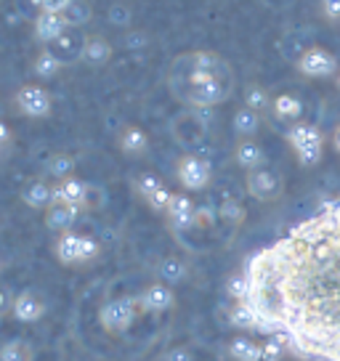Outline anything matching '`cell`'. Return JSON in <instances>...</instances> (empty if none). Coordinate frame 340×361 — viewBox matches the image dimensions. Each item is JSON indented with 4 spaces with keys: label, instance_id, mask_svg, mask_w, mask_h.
I'll return each instance as SVG.
<instances>
[{
    "label": "cell",
    "instance_id": "cell-34",
    "mask_svg": "<svg viewBox=\"0 0 340 361\" xmlns=\"http://www.w3.org/2000/svg\"><path fill=\"white\" fill-rule=\"evenodd\" d=\"M218 224V210L210 204H197V213H194V226L192 228H213Z\"/></svg>",
    "mask_w": 340,
    "mask_h": 361
},
{
    "label": "cell",
    "instance_id": "cell-4",
    "mask_svg": "<svg viewBox=\"0 0 340 361\" xmlns=\"http://www.w3.org/2000/svg\"><path fill=\"white\" fill-rule=\"evenodd\" d=\"M56 258L64 266H78V263H88L99 255V242L88 234H78V231H67L56 239Z\"/></svg>",
    "mask_w": 340,
    "mask_h": 361
},
{
    "label": "cell",
    "instance_id": "cell-16",
    "mask_svg": "<svg viewBox=\"0 0 340 361\" xmlns=\"http://www.w3.org/2000/svg\"><path fill=\"white\" fill-rule=\"evenodd\" d=\"M272 114L277 120H282V123H300V117H303V102L295 96V93H277L272 96Z\"/></svg>",
    "mask_w": 340,
    "mask_h": 361
},
{
    "label": "cell",
    "instance_id": "cell-25",
    "mask_svg": "<svg viewBox=\"0 0 340 361\" xmlns=\"http://www.w3.org/2000/svg\"><path fill=\"white\" fill-rule=\"evenodd\" d=\"M231 125H234V133L239 138H253V135L258 133V128H261V114L248 109V106H239L237 112H234Z\"/></svg>",
    "mask_w": 340,
    "mask_h": 361
},
{
    "label": "cell",
    "instance_id": "cell-23",
    "mask_svg": "<svg viewBox=\"0 0 340 361\" xmlns=\"http://www.w3.org/2000/svg\"><path fill=\"white\" fill-rule=\"evenodd\" d=\"M112 56V43L102 37V35H96V37H88L85 40V51H83V61L85 64H91V67H102L107 64Z\"/></svg>",
    "mask_w": 340,
    "mask_h": 361
},
{
    "label": "cell",
    "instance_id": "cell-43",
    "mask_svg": "<svg viewBox=\"0 0 340 361\" xmlns=\"http://www.w3.org/2000/svg\"><path fill=\"white\" fill-rule=\"evenodd\" d=\"M332 144H335V149L340 152V125L335 128V133H332Z\"/></svg>",
    "mask_w": 340,
    "mask_h": 361
},
{
    "label": "cell",
    "instance_id": "cell-2",
    "mask_svg": "<svg viewBox=\"0 0 340 361\" xmlns=\"http://www.w3.org/2000/svg\"><path fill=\"white\" fill-rule=\"evenodd\" d=\"M168 88L192 109H213L231 96L234 72L226 59L213 51H189L173 59L168 69Z\"/></svg>",
    "mask_w": 340,
    "mask_h": 361
},
{
    "label": "cell",
    "instance_id": "cell-14",
    "mask_svg": "<svg viewBox=\"0 0 340 361\" xmlns=\"http://www.w3.org/2000/svg\"><path fill=\"white\" fill-rule=\"evenodd\" d=\"M11 314H13L16 322H22V324H32V322H37L40 316L46 314V303H43L35 293L24 290V293H19L16 298H13Z\"/></svg>",
    "mask_w": 340,
    "mask_h": 361
},
{
    "label": "cell",
    "instance_id": "cell-9",
    "mask_svg": "<svg viewBox=\"0 0 340 361\" xmlns=\"http://www.w3.org/2000/svg\"><path fill=\"white\" fill-rule=\"evenodd\" d=\"M16 106H19V112L27 114V117H32V120H40V117H48L51 109H54V99H51V93H48L43 85H22V88L16 90Z\"/></svg>",
    "mask_w": 340,
    "mask_h": 361
},
{
    "label": "cell",
    "instance_id": "cell-19",
    "mask_svg": "<svg viewBox=\"0 0 340 361\" xmlns=\"http://www.w3.org/2000/svg\"><path fill=\"white\" fill-rule=\"evenodd\" d=\"M117 147L123 149L128 157H141L149 149V135L138 125H125L117 133Z\"/></svg>",
    "mask_w": 340,
    "mask_h": 361
},
{
    "label": "cell",
    "instance_id": "cell-31",
    "mask_svg": "<svg viewBox=\"0 0 340 361\" xmlns=\"http://www.w3.org/2000/svg\"><path fill=\"white\" fill-rule=\"evenodd\" d=\"M242 218H245V207L237 200H224V202L218 204V221H224L229 226H237L242 224Z\"/></svg>",
    "mask_w": 340,
    "mask_h": 361
},
{
    "label": "cell",
    "instance_id": "cell-39",
    "mask_svg": "<svg viewBox=\"0 0 340 361\" xmlns=\"http://www.w3.org/2000/svg\"><path fill=\"white\" fill-rule=\"evenodd\" d=\"M162 361H194V350L189 345H173L165 350Z\"/></svg>",
    "mask_w": 340,
    "mask_h": 361
},
{
    "label": "cell",
    "instance_id": "cell-45",
    "mask_svg": "<svg viewBox=\"0 0 340 361\" xmlns=\"http://www.w3.org/2000/svg\"><path fill=\"white\" fill-rule=\"evenodd\" d=\"M335 82H338V88H340V69H338V75H335Z\"/></svg>",
    "mask_w": 340,
    "mask_h": 361
},
{
    "label": "cell",
    "instance_id": "cell-20",
    "mask_svg": "<svg viewBox=\"0 0 340 361\" xmlns=\"http://www.w3.org/2000/svg\"><path fill=\"white\" fill-rule=\"evenodd\" d=\"M69 27L64 22V16L61 13H48V11H40L35 16V35L43 40V43H54L59 35L67 32Z\"/></svg>",
    "mask_w": 340,
    "mask_h": 361
},
{
    "label": "cell",
    "instance_id": "cell-29",
    "mask_svg": "<svg viewBox=\"0 0 340 361\" xmlns=\"http://www.w3.org/2000/svg\"><path fill=\"white\" fill-rule=\"evenodd\" d=\"M72 170H75V157L72 154H51V159L46 162V173L54 176L56 180L69 178Z\"/></svg>",
    "mask_w": 340,
    "mask_h": 361
},
{
    "label": "cell",
    "instance_id": "cell-38",
    "mask_svg": "<svg viewBox=\"0 0 340 361\" xmlns=\"http://www.w3.org/2000/svg\"><path fill=\"white\" fill-rule=\"evenodd\" d=\"M245 293H248V284H245V276H242V271H239L237 276L229 279V295H231L237 303H242V300H245Z\"/></svg>",
    "mask_w": 340,
    "mask_h": 361
},
{
    "label": "cell",
    "instance_id": "cell-10",
    "mask_svg": "<svg viewBox=\"0 0 340 361\" xmlns=\"http://www.w3.org/2000/svg\"><path fill=\"white\" fill-rule=\"evenodd\" d=\"M85 40H88V37L80 32V30H72V27H69L67 32L59 35L54 43L46 45V51L56 59L61 67H67V64H75V61H80V59H83Z\"/></svg>",
    "mask_w": 340,
    "mask_h": 361
},
{
    "label": "cell",
    "instance_id": "cell-26",
    "mask_svg": "<svg viewBox=\"0 0 340 361\" xmlns=\"http://www.w3.org/2000/svg\"><path fill=\"white\" fill-rule=\"evenodd\" d=\"M229 356L234 361H258L261 356V343L250 338H234L229 343Z\"/></svg>",
    "mask_w": 340,
    "mask_h": 361
},
{
    "label": "cell",
    "instance_id": "cell-7",
    "mask_svg": "<svg viewBox=\"0 0 340 361\" xmlns=\"http://www.w3.org/2000/svg\"><path fill=\"white\" fill-rule=\"evenodd\" d=\"M170 133H173V138H176L181 147H186V149L200 147L205 141V133H207V125L202 123V109L176 114L173 123H170Z\"/></svg>",
    "mask_w": 340,
    "mask_h": 361
},
{
    "label": "cell",
    "instance_id": "cell-42",
    "mask_svg": "<svg viewBox=\"0 0 340 361\" xmlns=\"http://www.w3.org/2000/svg\"><path fill=\"white\" fill-rule=\"evenodd\" d=\"M11 298H8V293H6V290H3V287H0V319H3V316L8 314V308H11Z\"/></svg>",
    "mask_w": 340,
    "mask_h": 361
},
{
    "label": "cell",
    "instance_id": "cell-35",
    "mask_svg": "<svg viewBox=\"0 0 340 361\" xmlns=\"http://www.w3.org/2000/svg\"><path fill=\"white\" fill-rule=\"evenodd\" d=\"M284 345L277 338H266V343H261V356L258 361H282Z\"/></svg>",
    "mask_w": 340,
    "mask_h": 361
},
{
    "label": "cell",
    "instance_id": "cell-8",
    "mask_svg": "<svg viewBox=\"0 0 340 361\" xmlns=\"http://www.w3.org/2000/svg\"><path fill=\"white\" fill-rule=\"evenodd\" d=\"M295 67L306 78H329V75H338V59L322 45H308L300 54V59L295 61Z\"/></svg>",
    "mask_w": 340,
    "mask_h": 361
},
{
    "label": "cell",
    "instance_id": "cell-37",
    "mask_svg": "<svg viewBox=\"0 0 340 361\" xmlns=\"http://www.w3.org/2000/svg\"><path fill=\"white\" fill-rule=\"evenodd\" d=\"M130 19H133V13H130V8L128 6H109V22L117 24V27H128L130 24Z\"/></svg>",
    "mask_w": 340,
    "mask_h": 361
},
{
    "label": "cell",
    "instance_id": "cell-12",
    "mask_svg": "<svg viewBox=\"0 0 340 361\" xmlns=\"http://www.w3.org/2000/svg\"><path fill=\"white\" fill-rule=\"evenodd\" d=\"M173 303H176V293H173V287L162 282H152L136 298L138 311H147V314H165L173 308Z\"/></svg>",
    "mask_w": 340,
    "mask_h": 361
},
{
    "label": "cell",
    "instance_id": "cell-44",
    "mask_svg": "<svg viewBox=\"0 0 340 361\" xmlns=\"http://www.w3.org/2000/svg\"><path fill=\"white\" fill-rule=\"evenodd\" d=\"M6 138H8V128H6V125L0 123V144H3V141H6Z\"/></svg>",
    "mask_w": 340,
    "mask_h": 361
},
{
    "label": "cell",
    "instance_id": "cell-30",
    "mask_svg": "<svg viewBox=\"0 0 340 361\" xmlns=\"http://www.w3.org/2000/svg\"><path fill=\"white\" fill-rule=\"evenodd\" d=\"M245 106L253 109V112H258V114H261L263 109H269V106H272V96H269V90L261 88V85H250V88L245 90Z\"/></svg>",
    "mask_w": 340,
    "mask_h": 361
},
{
    "label": "cell",
    "instance_id": "cell-3",
    "mask_svg": "<svg viewBox=\"0 0 340 361\" xmlns=\"http://www.w3.org/2000/svg\"><path fill=\"white\" fill-rule=\"evenodd\" d=\"M284 138L290 141L293 152L298 154V162L306 165V168L317 165L319 159H322V154H324V135L319 133L317 125L300 120V123H295L287 128Z\"/></svg>",
    "mask_w": 340,
    "mask_h": 361
},
{
    "label": "cell",
    "instance_id": "cell-32",
    "mask_svg": "<svg viewBox=\"0 0 340 361\" xmlns=\"http://www.w3.org/2000/svg\"><path fill=\"white\" fill-rule=\"evenodd\" d=\"M83 207L85 210H104L107 207V192H104V186H99V183H85Z\"/></svg>",
    "mask_w": 340,
    "mask_h": 361
},
{
    "label": "cell",
    "instance_id": "cell-40",
    "mask_svg": "<svg viewBox=\"0 0 340 361\" xmlns=\"http://www.w3.org/2000/svg\"><path fill=\"white\" fill-rule=\"evenodd\" d=\"M319 8L327 22H340V0H319Z\"/></svg>",
    "mask_w": 340,
    "mask_h": 361
},
{
    "label": "cell",
    "instance_id": "cell-33",
    "mask_svg": "<svg viewBox=\"0 0 340 361\" xmlns=\"http://www.w3.org/2000/svg\"><path fill=\"white\" fill-rule=\"evenodd\" d=\"M59 67H61V64H59L56 59L51 56L48 51H43V54H37V59L32 61V72L37 75V78H43V80L54 78V75L59 72Z\"/></svg>",
    "mask_w": 340,
    "mask_h": 361
},
{
    "label": "cell",
    "instance_id": "cell-21",
    "mask_svg": "<svg viewBox=\"0 0 340 361\" xmlns=\"http://www.w3.org/2000/svg\"><path fill=\"white\" fill-rule=\"evenodd\" d=\"M83 194H85V180L75 178H61L59 183H54V202L56 204H75L83 207Z\"/></svg>",
    "mask_w": 340,
    "mask_h": 361
},
{
    "label": "cell",
    "instance_id": "cell-6",
    "mask_svg": "<svg viewBox=\"0 0 340 361\" xmlns=\"http://www.w3.org/2000/svg\"><path fill=\"white\" fill-rule=\"evenodd\" d=\"M176 178L181 183L183 189H189V192H200L205 189L210 178H213V168H210V162L200 154H183L178 159V168H176Z\"/></svg>",
    "mask_w": 340,
    "mask_h": 361
},
{
    "label": "cell",
    "instance_id": "cell-15",
    "mask_svg": "<svg viewBox=\"0 0 340 361\" xmlns=\"http://www.w3.org/2000/svg\"><path fill=\"white\" fill-rule=\"evenodd\" d=\"M168 218L170 224L176 226L178 231H189L194 226V213H197V204H194L192 197H186V194H173L168 202Z\"/></svg>",
    "mask_w": 340,
    "mask_h": 361
},
{
    "label": "cell",
    "instance_id": "cell-41",
    "mask_svg": "<svg viewBox=\"0 0 340 361\" xmlns=\"http://www.w3.org/2000/svg\"><path fill=\"white\" fill-rule=\"evenodd\" d=\"M72 0H37V6H40V11H48V13H64Z\"/></svg>",
    "mask_w": 340,
    "mask_h": 361
},
{
    "label": "cell",
    "instance_id": "cell-27",
    "mask_svg": "<svg viewBox=\"0 0 340 361\" xmlns=\"http://www.w3.org/2000/svg\"><path fill=\"white\" fill-rule=\"evenodd\" d=\"M91 3L88 0H72L67 8H64V22H67V27H72V30H80L83 24L91 22Z\"/></svg>",
    "mask_w": 340,
    "mask_h": 361
},
{
    "label": "cell",
    "instance_id": "cell-17",
    "mask_svg": "<svg viewBox=\"0 0 340 361\" xmlns=\"http://www.w3.org/2000/svg\"><path fill=\"white\" fill-rule=\"evenodd\" d=\"M234 159H237L239 168H245L248 173L266 168V152H263L261 144L253 141V138H239L237 149H234Z\"/></svg>",
    "mask_w": 340,
    "mask_h": 361
},
{
    "label": "cell",
    "instance_id": "cell-28",
    "mask_svg": "<svg viewBox=\"0 0 340 361\" xmlns=\"http://www.w3.org/2000/svg\"><path fill=\"white\" fill-rule=\"evenodd\" d=\"M35 350L27 340H6L0 345V361H32Z\"/></svg>",
    "mask_w": 340,
    "mask_h": 361
},
{
    "label": "cell",
    "instance_id": "cell-36",
    "mask_svg": "<svg viewBox=\"0 0 340 361\" xmlns=\"http://www.w3.org/2000/svg\"><path fill=\"white\" fill-rule=\"evenodd\" d=\"M229 322H231V327L250 329V332H253V319H250V311L242 303H237L231 311H229Z\"/></svg>",
    "mask_w": 340,
    "mask_h": 361
},
{
    "label": "cell",
    "instance_id": "cell-5",
    "mask_svg": "<svg viewBox=\"0 0 340 361\" xmlns=\"http://www.w3.org/2000/svg\"><path fill=\"white\" fill-rule=\"evenodd\" d=\"M136 298H109L107 303L99 308V322L107 332L112 335H123L130 329L133 319H136Z\"/></svg>",
    "mask_w": 340,
    "mask_h": 361
},
{
    "label": "cell",
    "instance_id": "cell-22",
    "mask_svg": "<svg viewBox=\"0 0 340 361\" xmlns=\"http://www.w3.org/2000/svg\"><path fill=\"white\" fill-rule=\"evenodd\" d=\"M22 200L32 210H48L54 204V186L46 180H30L22 189Z\"/></svg>",
    "mask_w": 340,
    "mask_h": 361
},
{
    "label": "cell",
    "instance_id": "cell-24",
    "mask_svg": "<svg viewBox=\"0 0 340 361\" xmlns=\"http://www.w3.org/2000/svg\"><path fill=\"white\" fill-rule=\"evenodd\" d=\"M157 276H159V282L168 284V287L181 284L183 279H186V263H183L181 258H176V255H168V258L159 260Z\"/></svg>",
    "mask_w": 340,
    "mask_h": 361
},
{
    "label": "cell",
    "instance_id": "cell-13",
    "mask_svg": "<svg viewBox=\"0 0 340 361\" xmlns=\"http://www.w3.org/2000/svg\"><path fill=\"white\" fill-rule=\"evenodd\" d=\"M133 186H136V192L141 194L154 210H162V213L168 210V202H170V197H173V192H170L154 173H138L136 178H133Z\"/></svg>",
    "mask_w": 340,
    "mask_h": 361
},
{
    "label": "cell",
    "instance_id": "cell-11",
    "mask_svg": "<svg viewBox=\"0 0 340 361\" xmlns=\"http://www.w3.org/2000/svg\"><path fill=\"white\" fill-rule=\"evenodd\" d=\"M248 192L250 197H255L261 202H272L282 194V178L272 168L253 170V173H248Z\"/></svg>",
    "mask_w": 340,
    "mask_h": 361
},
{
    "label": "cell",
    "instance_id": "cell-18",
    "mask_svg": "<svg viewBox=\"0 0 340 361\" xmlns=\"http://www.w3.org/2000/svg\"><path fill=\"white\" fill-rule=\"evenodd\" d=\"M78 215H80V207L75 204H51L46 210V226L51 231H59V234H67L75 228L78 224Z\"/></svg>",
    "mask_w": 340,
    "mask_h": 361
},
{
    "label": "cell",
    "instance_id": "cell-1",
    "mask_svg": "<svg viewBox=\"0 0 340 361\" xmlns=\"http://www.w3.org/2000/svg\"><path fill=\"white\" fill-rule=\"evenodd\" d=\"M242 276L253 332L306 361H340V200L253 252Z\"/></svg>",
    "mask_w": 340,
    "mask_h": 361
}]
</instances>
